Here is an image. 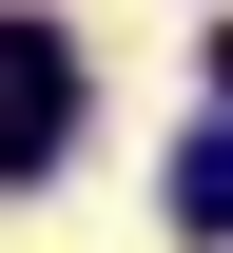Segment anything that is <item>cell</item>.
Here are the masks:
<instances>
[{"label":"cell","instance_id":"7a4b0ae2","mask_svg":"<svg viewBox=\"0 0 233 253\" xmlns=\"http://www.w3.org/2000/svg\"><path fill=\"white\" fill-rule=\"evenodd\" d=\"M175 234H233V117L175 136Z\"/></svg>","mask_w":233,"mask_h":253},{"label":"cell","instance_id":"3957f363","mask_svg":"<svg viewBox=\"0 0 233 253\" xmlns=\"http://www.w3.org/2000/svg\"><path fill=\"white\" fill-rule=\"evenodd\" d=\"M214 97H233V39H214Z\"/></svg>","mask_w":233,"mask_h":253},{"label":"cell","instance_id":"6da1fadb","mask_svg":"<svg viewBox=\"0 0 233 253\" xmlns=\"http://www.w3.org/2000/svg\"><path fill=\"white\" fill-rule=\"evenodd\" d=\"M59 136H78V59H59V20H0V175H59Z\"/></svg>","mask_w":233,"mask_h":253}]
</instances>
